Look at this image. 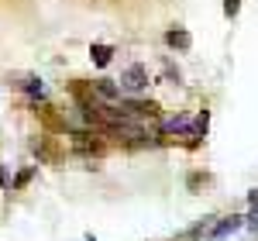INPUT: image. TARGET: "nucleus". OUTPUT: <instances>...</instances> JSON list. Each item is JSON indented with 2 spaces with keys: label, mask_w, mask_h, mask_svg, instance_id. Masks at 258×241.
<instances>
[{
  "label": "nucleus",
  "mask_w": 258,
  "mask_h": 241,
  "mask_svg": "<svg viewBox=\"0 0 258 241\" xmlns=\"http://www.w3.org/2000/svg\"><path fill=\"white\" fill-rule=\"evenodd\" d=\"M117 86H120V90H124V93H131V97H138L141 90L148 86V69H145L141 62H135V66H127V69L120 73Z\"/></svg>",
  "instance_id": "f257e3e1"
},
{
  "label": "nucleus",
  "mask_w": 258,
  "mask_h": 241,
  "mask_svg": "<svg viewBox=\"0 0 258 241\" xmlns=\"http://www.w3.org/2000/svg\"><path fill=\"white\" fill-rule=\"evenodd\" d=\"M117 110L124 114V117H155L159 114V103H145V100H120Z\"/></svg>",
  "instance_id": "f03ea898"
},
{
  "label": "nucleus",
  "mask_w": 258,
  "mask_h": 241,
  "mask_svg": "<svg viewBox=\"0 0 258 241\" xmlns=\"http://www.w3.org/2000/svg\"><path fill=\"white\" fill-rule=\"evenodd\" d=\"M93 93H97L100 100H107V103H120L124 100V90H120L114 80H97L93 83Z\"/></svg>",
  "instance_id": "7ed1b4c3"
},
{
  "label": "nucleus",
  "mask_w": 258,
  "mask_h": 241,
  "mask_svg": "<svg viewBox=\"0 0 258 241\" xmlns=\"http://www.w3.org/2000/svg\"><path fill=\"white\" fill-rule=\"evenodd\" d=\"M241 224H244V217H238V214H231V217H224V221H220L217 227L210 231V241H224L227 234H234V231H238Z\"/></svg>",
  "instance_id": "20e7f679"
},
{
  "label": "nucleus",
  "mask_w": 258,
  "mask_h": 241,
  "mask_svg": "<svg viewBox=\"0 0 258 241\" xmlns=\"http://www.w3.org/2000/svg\"><path fill=\"white\" fill-rule=\"evenodd\" d=\"M165 45H169V48H179V52H189L193 35H189L186 28H172V31H165Z\"/></svg>",
  "instance_id": "39448f33"
},
{
  "label": "nucleus",
  "mask_w": 258,
  "mask_h": 241,
  "mask_svg": "<svg viewBox=\"0 0 258 241\" xmlns=\"http://www.w3.org/2000/svg\"><path fill=\"white\" fill-rule=\"evenodd\" d=\"M90 59H93V66H100V69H107V66H110V59H114V45H103V41H93V45H90Z\"/></svg>",
  "instance_id": "423d86ee"
},
{
  "label": "nucleus",
  "mask_w": 258,
  "mask_h": 241,
  "mask_svg": "<svg viewBox=\"0 0 258 241\" xmlns=\"http://www.w3.org/2000/svg\"><path fill=\"white\" fill-rule=\"evenodd\" d=\"M21 86H24L31 97H45V83L41 80H28V83H21Z\"/></svg>",
  "instance_id": "0eeeda50"
},
{
  "label": "nucleus",
  "mask_w": 258,
  "mask_h": 241,
  "mask_svg": "<svg viewBox=\"0 0 258 241\" xmlns=\"http://www.w3.org/2000/svg\"><path fill=\"white\" fill-rule=\"evenodd\" d=\"M238 11H241V0H224V14L227 18H238Z\"/></svg>",
  "instance_id": "6e6552de"
},
{
  "label": "nucleus",
  "mask_w": 258,
  "mask_h": 241,
  "mask_svg": "<svg viewBox=\"0 0 258 241\" xmlns=\"http://www.w3.org/2000/svg\"><path fill=\"white\" fill-rule=\"evenodd\" d=\"M31 176H35V169H24V172H21L18 179H14V190H21V186H28V179H31Z\"/></svg>",
  "instance_id": "1a4fd4ad"
},
{
  "label": "nucleus",
  "mask_w": 258,
  "mask_h": 241,
  "mask_svg": "<svg viewBox=\"0 0 258 241\" xmlns=\"http://www.w3.org/2000/svg\"><path fill=\"white\" fill-rule=\"evenodd\" d=\"M244 221H248V227H251V231H258V207H251V214H248Z\"/></svg>",
  "instance_id": "9d476101"
},
{
  "label": "nucleus",
  "mask_w": 258,
  "mask_h": 241,
  "mask_svg": "<svg viewBox=\"0 0 258 241\" xmlns=\"http://www.w3.org/2000/svg\"><path fill=\"white\" fill-rule=\"evenodd\" d=\"M248 203H251V207H258V190H251V193H248Z\"/></svg>",
  "instance_id": "9b49d317"
},
{
  "label": "nucleus",
  "mask_w": 258,
  "mask_h": 241,
  "mask_svg": "<svg viewBox=\"0 0 258 241\" xmlns=\"http://www.w3.org/2000/svg\"><path fill=\"white\" fill-rule=\"evenodd\" d=\"M86 241H97V238H93V234H86Z\"/></svg>",
  "instance_id": "f8f14e48"
}]
</instances>
